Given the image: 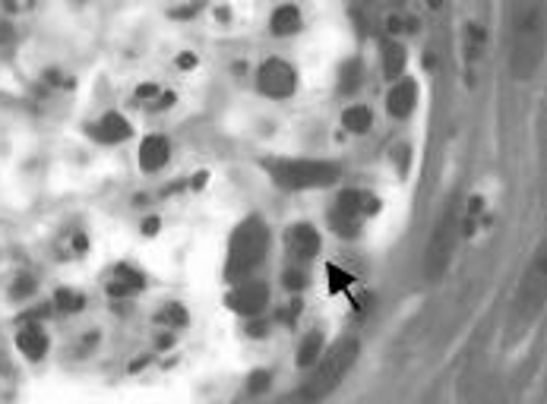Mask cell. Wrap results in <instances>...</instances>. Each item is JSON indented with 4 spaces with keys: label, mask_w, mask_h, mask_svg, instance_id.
<instances>
[{
    "label": "cell",
    "mask_w": 547,
    "mask_h": 404,
    "mask_svg": "<svg viewBox=\"0 0 547 404\" xmlns=\"http://www.w3.org/2000/svg\"><path fill=\"white\" fill-rule=\"evenodd\" d=\"M266 250H269V228L262 225V218L240 221L238 231L231 234V243H228V281H240L250 272H256V265L266 259Z\"/></svg>",
    "instance_id": "obj_1"
},
{
    "label": "cell",
    "mask_w": 547,
    "mask_h": 404,
    "mask_svg": "<svg viewBox=\"0 0 547 404\" xmlns=\"http://www.w3.org/2000/svg\"><path fill=\"white\" fill-rule=\"evenodd\" d=\"M358 351H361V345L354 341V338H342V341H338V345L323 357V363L316 367L314 379L304 385L300 395L307 398V401H320V398H326L332 389H338V382L345 379V373L354 367Z\"/></svg>",
    "instance_id": "obj_2"
},
{
    "label": "cell",
    "mask_w": 547,
    "mask_h": 404,
    "mask_svg": "<svg viewBox=\"0 0 547 404\" xmlns=\"http://www.w3.org/2000/svg\"><path fill=\"white\" fill-rule=\"evenodd\" d=\"M272 180L282 190H314V187H329L336 183L342 168L332 161H276Z\"/></svg>",
    "instance_id": "obj_3"
},
{
    "label": "cell",
    "mask_w": 547,
    "mask_h": 404,
    "mask_svg": "<svg viewBox=\"0 0 547 404\" xmlns=\"http://www.w3.org/2000/svg\"><path fill=\"white\" fill-rule=\"evenodd\" d=\"M456 234H459V215H456V202L446 205V212L440 215L434 234H430V243H428V262H424V272H428L430 281L446 272L452 259V247H456Z\"/></svg>",
    "instance_id": "obj_4"
},
{
    "label": "cell",
    "mask_w": 547,
    "mask_h": 404,
    "mask_svg": "<svg viewBox=\"0 0 547 404\" xmlns=\"http://www.w3.org/2000/svg\"><path fill=\"white\" fill-rule=\"evenodd\" d=\"M294 85H298V76H294V70L288 67L285 60L269 57L260 70H256V89H260L262 95L288 98L294 92Z\"/></svg>",
    "instance_id": "obj_5"
},
{
    "label": "cell",
    "mask_w": 547,
    "mask_h": 404,
    "mask_svg": "<svg viewBox=\"0 0 547 404\" xmlns=\"http://www.w3.org/2000/svg\"><path fill=\"white\" fill-rule=\"evenodd\" d=\"M225 303L240 316H256L269 303V285L266 281H244L225 297Z\"/></svg>",
    "instance_id": "obj_6"
},
{
    "label": "cell",
    "mask_w": 547,
    "mask_h": 404,
    "mask_svg": "<svg viewBox=\"0 0 547 404\" xmlns=\"http://www.w3.org/2000/svg\"><path fill=\"white\" fill-rule=\"evenodd\" d=\"M133 133V127H130L127 120L120 117V114H105L102 120H95V123H89V136L95 139V143H105V145H111V143H124L127 136Z\"/></svg>",
    "instance_id": "obj_7"
},
{
    "label": "cell",
    "mask_w": 547,
    "mask_h": 404,
    "mask_svg": "<svg viewBox=\"0 0 547 404\" xmlns=\"http://www.w3.org/2000/svg\"><path fill=\"white\" fill-rule=\"evenodd\" d=\"M168 158H171V145L165 136H146L140 145V168L146 174H155L168 165Z\"/></svg>",
    "instance_id": "obj_8"
},
{
    "label": "cell",
    "mask_w": 547,
    "mask_h": 404,
    "mask_svg": "<svg viewBox=\"0 0 547 404\" xmlns=\"http://www.w3.org/2000/svg\"><path fill=\"white\" fill-rule=\"evenodd\" d=\"M288 250H291L298 259H314L320 253V234L314 225H294L288 231Z\"/></svg>",
    "instance_id": "obj_9"
},
{
    "label": "cell",
    "mask_w": 547,
    "mask_h": 404,
    "mask_svg": "<svg viewBox=\"0 0 547 404\" xmlns=\"http://www.w3.org/2000/svg\"><path fill=\"white\" fill-rule=\"evenodd\" d=\"M342 212L354 218H364V215H376L380 212V199L374 193H364V190H345V193H338V202H336Z\"/></svg>",
    "instance_id": "obj_10"
},
{
    "label": "cell",
    "mask_w": 547,
    "mask_h": 404,
    "mask_svg": "<svg viewBox=\"0 0 547 404\" xmlns=\"http://www.w3.org/2000/svg\"><path fill=\"white\" fill-rule=\"evenodd\" d=\"M414 101H418V85H414L412 79H402V83H399L396 89L390 92V98H386V108H390L392 117L405 120L408 114L414 111Z\"/></svg>",
    "instance_id": "obj_11"
},
{
    "label": "cell",
    "mask_w": 547,
    "mask_h": 404,
    "mask_svg": "<svg viewBox=\"0 0 547 404\" xmlns=\"http://www.w3.org/2000/svg\"><path fill=\"white\" fill-rule=\"evenodd\" d=\"M16 347H19V354H23L26 360L35 363V360H41L48 354V335L38 329V325H32V322H29V325L16 335Z\"/></svg>",
    "instance_id": "obj_12"
},
{
    "label": "cell",
    "mask_w": 547,
    "mask_h": 404,
    "mask_svg": "<svg viewBox=\"0 0 547 404\" xmlns=\"http://www.w3.org/2000/svg\"><path fill=\"white\" fill-rule=\"evenodd\" d=\"M272 35L285 38V35H294V32L300 29V10L294 7V3H285V7H278L276 13H272Z\"/></svg>",
    "instance_id": "obj_13"
},
{
    "label": "cell",
    "mask_w": 547,
    "mask_h": 404,
    "mask_svg": "<svg viewBox=\"0 0 547 404\" xmlns=\"http://www.w3.org/2000/svg\"><path fill=\"white\" fill-rule=\"evenodd\" d=\"M405 63H408V51L399 41H390V45L383 48V73H386V79H399Z\"/></svg>",
    "instance_id": "obj_14"
},
{
    "label": "cell",
    "mask_w": 547,
    "mask_h": 404,
    "mask_svg": "<svg viewBox=\"0 0 547 404\" xmlns=\"http://www.w3.org/2000/svg\"><path fill=\"white\" fill-rule=\"evenodd\" d=\"M342 123H345L348 133L364 136V133H370V127H374V114H370V108L354 105V108H348V111L342 114Z\"/></svg>",
    "instance_id": "obj_15"
},
{
    "label": "cell",
    "mask_w": 547,
    "mask_h": 404,
    "mask_svg": "<svg viewBox=\"0 0 547 404\" xmlns=\"http://www.w3.org/2000/svg\"><path fill=\"white\" fill-rule=\"evenodd\" d=\"M329 225H332V231H336L338 237H358L361 218H354V215H348V212H342L338 205H332V209H329Z\"/></svg>",
    "instance_id": "obj_16"
},
{
    "label": "cell",
    "mask_w": 547,
    "mask_h": 404,
    "mask_svg": "<svg viewBox=\"0 0 547 404\" xmlns=\"http://www.w3.org/2000/svg\"><path fill=\"white\" fill-rule=\"evenodd\" d=\"M320 354H323V335L320 332H310L298 347V367H304V370L314 367L316 360H320Z\"/></svg>",
    "instance_id": "obj_17"
},
{
    "label": "cell",
    "mask_w": 547,
    "mask_h": 404,
    "mask_svg": "<svg viewBox=\"0 0 547 404\" xmlns=\"http://www.w3.org/2000/svg\"><path fill=\"white\" fill-rule=\"evenodd\" d=\"M54 300H57V307L64 310V313H79V310L86 307V297H83V294L70 291V287H60V291L54 294Z\"/></svg>",
    "instance_id": "obj_18"
},
{
    "label": "cell",
    "mask_w": 547,
    "mask_h": 404,
    "mask_svg": "<svg viewBox=\"0 0 547 404\" xmlns=\"http://www.w3.org/2000/svg\"><path fill=\"white\" fill-rule=\"evenodd\" d=\"M155 322L171 325V329H180V325H187V310L180 307V303H168V307L155 316Z\"/></svg>",
    "instance_id": "obj_19"
},
{
    "label": "cell",
    "mask_w": 547,
    "mask_h": 404,
    "mask_svg": "<svg viewBox=\"0 0 547 404\" xmlns=\"http://www.w3.org/2000/svg\"><path fill=\"white\" fill-rule=\"evenodd\" d=\"M326 275H329V291L332 294H342L354 285V275L345 269H338V265H326Z\"/></svg>",
    "instance_id": "obj_20"
},
{
    "label": "cell",
    "mask_w": 547,
    "mask_h": 404,
    "mask_svg": "<svg viewBox=\"0 0 547 404\" xmlns=\"http://www.w3.org/2000/svg\"><path fill=\"white\" fill-rule=\"evenodd\" d=\"M361 85V63L358 60H348L345 67H342V92H354Z\"/></svg>",
    "instance_id": "obj_21"
},
{
    "label": "cell",
    "mask_w": 547,
    "mask_h": 404,
    "mask_svg": "<svg viewBox=\"0 0 547 404\" xmlns=\"http://www.w3.org/2000/svg\"><path fill=\"white\" fill-rule=\"evenodd\" d=\"M29 294H35V278H29V275L16 278V285L10 287V297H13V300H26Z\"/></svg>",
    "instance_id": "obj_22"
},
{
    "label": "cell",
    "mask_w": 547,
    "mask_h": 404,
    "mask_svg": "<svg viewBox=\"0 0 547 404\" xmlns=\"http://www.w3.org/2000/svg\"><path fill=\"white\" fill-rule=\"evenodd\" d=\"M133 291H140V287L130 285V281H124V278H120V281H111V285H108V294H111V297H130Z\"/></svg>",
    "instance_id": "obj_23"
},
{
    "label": "cell",
    "mask_w": 547,
    "mask_h": 404,
    "mask_svg": "<svg viewBox=\"0 0 547 404\" xmlns=\"http://www.w3.org/2000/svg\"><path fill=\"white\" fill-rule=\"evenodd\" d=\"M285 287L288 291H300V287H307V278H304V272H298V269H291L285 275Z\"/></svg>",
    "instance_id": "obj_24"
},
{
    "label": "cell",
    "mask_w": 547,
    "mask_h": 404,
    "mask_svg": "<svg viewBox=\"0 0 547 404\" xmlns=\"http://www.w3.org/2000/svg\"><path fill=\"white\" fill-rule=\"evenodd\" d=\"M266 389H269V373H266V370L250 376V392H266Z\"/></svg>",
    "instance_id": "obj_25"
},
{
    "label": "cell",
    "mask_w": 547,
    "mask_h": 404,
    "mask_svg": "<svg viewBox=\"0 0 547 404\" xmlns=\"http://www.w3.org/2000/svg\"><path fill=\"white\" fill-rule=\"evenodd\" d=\"M158 95V85L155 83H143L140 89H136V98H155Z\"/></svg>",
    "instance_id": "obj_26"
},
{
    "label": "cell",
    "mask_w": 547,
    "mask_h": 404,
    "mask_svg": "<svg viewBox=\"0 0 547 404\" xmlns=\"http://www.w3.org/2000/svg\"><path fill=\"white\" fill-rule=\"evenodd\" d=\"M158 228H162V221H158V218H146V221H143V234H146V237L158 234Z\"/></svg>",
    "instance_id": "obj_27"
},
{
    "label": "cell",
    "mask_w": 547,
    "mask_h": 404,
    "mask_svg": "<svg viewBox=\"0 0 547 404\" xmlns=\"http://www.w3.org/2000/svg\"><path fill=\"white\" fill-rule=\"evenodd\" d=\"M177 67H180V70L196 67V57H193V54H180V57H177Z\"/></svg>",
    "instance_id": "obj_28"
},
{
    "label": "cell",
    "mask_w": 547,
    "mask_h": 404,
    "mask_svg": "<svg viewBox=\"0 0 547 404\" xmlns=\"http://www.w3.org/2000/svg\"><path fill=\"white\" fill-rule=\"evenodd\" d=\"M481 205H484V199H481V196H472V205H468V212H472V215H478Z\"/></svg>",
    "instance_id": "obj_29"
},
{
    "label": "cell",
    "mask_w": 547,
    "mask_h": 404,
    "mask_svg": "<svg viewBox=\"0 0 547 404\" xmlns=\"http://www.w3.org/2000/svg\"><path fill=\"white\" fill-rule=\"evenodd\" d=\"M174 345V338L171 335H162V338H158V347H162V351H165V347H171Z\"/></svg>",
    "instance_id": "obj_30"
},
{
    "label": "cell",
    "mask_w": 547,
    "mask_h": 404,
    "mask_svg": "<svg viewBox=\"0 0 547 404\" xmlns=\"http://www.w3.org/2000/svg\"><path fill=\"white\" fill-rule=\"evenodd\" d=\"M174 105V95L168 92V95H162V101H158V108H171Z\"/></svg>",
    "instance_id": "obj_31"
},
{
    "label": "cell",
    "mask_w": 547,
    "mask_h": 404,
    "mask_svg": "<svg viewBox=\"0 0 547 404\" xmlns=\"http://www.w3.org/2000/svg\"><path fill=\"white\" fill-rule=\"evenodd\" d=\"M206 177H209V174H196V177H193V187H196V190H200V187H202V183H206Z\"/></svg>",
    "instance_id": "obj_32"
},
{
    "label": "cell",
    "mask_w": 547,
    "mask_h": 404,
    "mask_svg": "<svg viewBox=\"0 0 547 404\" xmlns=\"http://www.w3.org/2000/svg\"><path fill=\"white\" fill-rule=\"evenodd\" d=\"M7 38H10V29L7 26H0V41H7Z\"/></svg>",
    "instance_id": "obj_33"
},
{
    "label": "cell",
    "mask_w": 547,
    "mask_h": 404,
    "mask_svg": "<svg viewBox=\"0 0 547 404\" xmlns=\"http://www.w3.org/2000/svg\"><path fill=\"white\" fill-rule=\"evenodd\" d=\"M428 3H430V7L436 10V7H440V3H443V0H428Z\"/></svg>",
    "instance_id": "obj_34"
}]
</instances>
